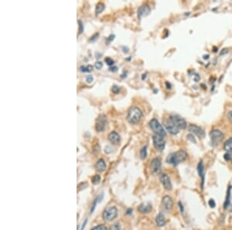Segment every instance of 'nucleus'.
Listing matches in <instances>:
<instances>
[{
  "instance_id": "obj_43",
  "label": "nucleus",
  "mask_w": 232,
  "mask_h": 230,
  "mask_svg": "<svg viewBox=\"0 0 232 230\" xmlns=\"http://www.w3.org/2000/svg\"><path fill=\"white\" fill-rule=\"evenodd\" d=\"M203 58H204V59H208L209 58V55H206H206H204V56H203Z\"/></svg>"
},
{
  "instance_id": "obj_44",
  "label": "nucleus",
  "mask_w": 232,
  "mask_h": 230,
  "mask_svg": "<svg viewBox=\"0 0 232 230\" xmlns=\"http://www.w3.org/2000/svg\"><path fill=\"white\" fill-rule=\"evenodd\" d=\"M230 161H231V164H232V159H231V160H230Z\"/></svg>"
},
{
  "instance_id": "obj_19",
  "label": "nucleus",
  "mask_w": 232,
  "mask_h": 230,
  "mask_svg": "<svg viewBox=\"0 0 232 230\" xmlns=\"http://www.w3.org/2000/svg\"><path fill=\"white\" fill-rule=\"evenodd\" d=\"M231 188H232V187L229 185L228 188H227V195H226V198H225L224 203V208H227L229 206H230V196H231V194H230V192H231Z\"/></svg>"
},
{
  "instance_id": "obj_23",
  "label": "nucleus",
  "mask_w": 232,
  "mask_h": 230,
  "mask_svg": "<svg viewBox=\"0 0 232 230\" xmlns=\"http://www.w3.org/2000/svg\"><path fill=\"white\" fill-rule=\"evenodd\" d=\"M80 71H82V72H92L93 71V66H80Z\"/></svg>"
},
{
  "instance_id": "obj_33",
  "label": "nucleus",
  "mask_w": 232,
  "mask_h": 230,
  "mask_svg": "<svg viewBox=\"0 0 232 230\" xmlns=\"http://www.w3.org/2000/svg\"><path fill=\"white\" fill-rule=\"evenodd\" d=\"M93 80H94V78L92 75H89L86 77V81L88 83H92V81H93Z\"/></svg>"
},
{
  "instance_id": "obj_28",
  "label": "nucleus",
  "mask_w": 232,
  "mask_h": 230,
  "mask_svg": "<svg viewBox=\"0 0 232 230\" xmlns=\"http://www.w3.org/2000/svg\"><path fill=\"white\" fill-rule=\"evenodd\" d=\"M186 137H187V140H190V142L194 143H197L195 137L194 136V135H193V134H191V133L188 134V135L186 136Z\"/></svg>"
},
{
  "instance_id": "obj_17",
  "label": "nucleus",
  "mask_w": 232,
  "mask_h": 230,
  "mask_svg": "<svg viewBox=\"0 0 232 230\" xmlns=\"http://www.w3.org/2000/svg\"><path fill=\"white\" fill-rule=\"evenodd\" d=\"M108 140L112 143V144L117 145L120 142V136L118 133L113 131L108 135Z\"/></svg>"
},
{
  "instance_id": "obj_16",
  "label": "nucleus",
  "mask_w": 232,
  "mask_h": 230,
  "mask_svg": "<svg viewBox=\"0 0 232 230\" xmlns=\"http://www.w3.org/2000/svg\"><path fill=\"white\" fill-rule=\"evenodd\" d=\"M152 204H150L149 202H144L142 203V204L138 207V210H139V212H141V213L148 214L152 211Z\"/></svg>"
},
{
  "instance_id": "obj_22",
  "label": "nucleus",
  "mask_w": 232,
  "mask_h": 230,
  "mask_svg": "<svg viewBox=\"0 0 232 230\" xmlns=\"http://www.w3.org/2000/svg\"><path fill=\"white\" fill-rule=\"evenodd\" d=\"M147 148L148 146H145L144 147L142 148V150H140V157L142 160H145L147 157Z\"/></svg>"
},
{
  "instance_id": "obj_34",
  "label": "nucleus",
  "mask_w": 232,
  "mask_h": 230,
  "mask_svg": "<svg viewBox=\"0 0 232 230\" xmlns=\"http://www.w3.org/2000/svg\"><path fill=\"white\" fill-rule=\"evenodd\" d=\"M208 204H209V205H210V208H214L216 205V203H215V201H214V199H210V201H208Z\"/></svg>"
},
{
  "instance_id": "obj_29",
  "label": "nucleus",
  "mask_w": 232,
  "mask_h": 230,
  "mask_svg": "<svg viewBox=\"0 0 232 230\" xmlns=\"http://www.w3.org/2000/svg\"><path fill=\"white\" fill-rule=\"evenodd\" d=\"M104 60H105V62H106V64H108V66L113 65L114 63H115V61H114L112 58H110V57H106V58L104 59Z\"/></svg>"
},
{
  "instance_id": "obj_41",
  "label": "nucleus",
  "mask_w": 232,
  "mask_h": 230,
  "mask_svg": "<svg viewBox=\"0 0 232 230\" xmlns=\"http://www.w3.org/2000/svg\"><path fill=\"white\" fill-rule=\"evenodd\" d=\"M87 222H88V219H86V220H85V221H84V222L83 223V227H81V229H80V230H83V229H84V227H85V225H86Z\"/></svg>"
},
{
  "instance_id": "obj_2",
  "label": "nucleus",
  "mask_w": 232,
  "mask_h": 230,
  "mask_svg": "<svg viewBox=\"0 0 232 230\" xmlns=\"http://www.w3.org/2000/svg\"><path fill=\"white\" fill-rule=\"evenodd\" d=\"M143 116V112L138 107H131L128 109L127 114V119L128 122L132 124H136L140 121L141 118Z\"/></svg>"
},
{
  "instance_id": "obj_35",
  "label": "nucleus",
  "mask_w": 232,
  "mask_h": 230,
  "mask_svg": "<svg viewBox=\"0 0 232 230\" xmlns=\"http://www.w3.org/2000/svg\"><path fill=\"white\" fill-rule=\"evenodd\" d=\"M98 36H99L98 33H95V34L94 35V36H92V37H91V38H90L89 40H90V41H92H92H94V40H96L98 39Z\"/></svg>"
},
{
  "instance_id": "obj_5",
  "label": "nucleus",
  "mask_w": 232,
  "mask_h": 230,
  "mask_svg": "<svg viewBox=\"0 0 232 230\" xmlns=\"http://www.w3.org/2000/svg\"><path fill=\"white\" fill-rule=\"evenodd\" d=\"M170 122H172L173 125H175L179 130H184V129L186 128V126H187V125H186V120L178 115H175V114L171 115H170Z\"/></svg>"
},
{
  "instance_id": "obj_42",
  "label": "nucleus",
  "mask_w": 232,
  "mask_h": 230,
  "mask_svg": "<svg viewBox=\"0 0 232 230\" xmlns=\"http://www.w3.org/2000/svg\"><path fill=\"white\" fill-rule=\"evenodd\" d=\"M132 212V209H128V212H127V214H130Z\"/></svg>"
},
{
  "instance_id": "obj_1",
  "label": "nucleus",
  "mask_w": 232,
  "mask_h": 230,
  "mask_svg": "<svg viewBox=\"0 0 232 230\" xmlns=\"http://www.w3.org/2000/svg\"><path fill=\"white\" fill-rule=\"evenodd\" d=\"M187 158V153L185 150H180L175 153H170L166 158V162L173 165H178L180 163L186 161Z\"/></svg>"
},
{
  "instance_id": "obj_20",
  "label": "nucleus",
  "mask_w": 232,
  "mask_h": 230,
  "mask_svg": "<svg viewBox=\"0 0 232 230\" xmlns=\"http://www.w3.org/2000/svg\"><path fill=\"white\" fill-rule=\"evenodd\" d=\"M224 149L227 153H230L232 155V137H230L225 141L224 144Z\"/></svg>"
},
{
  "instance_id": "obj_24",
  "label": "nucleus",
  "mask_w": 232,
  "mask_h": 230,
  "mask_svg": "<svg viewBox=\"0 0 232 230\" xmlns=\"http://www.w3.org/2000/svg\"><path fill=\"white\" fill-rule=\"evenodd\" d=\"M104 9V5L101 2H99V3L97 4V6H96V14L98 15L99 13H101V12H103V10Z\"/></svg>"
},
{
  "instance_id": "obj_38",
  "label": "nucleus",
  "mask_w": 232,
  "mask_h": 230,
  "mask_svg": "<svg viewBox=\"0 0 232 230\" xmlns=\"http://www.w3.org/2000/svg\"><path fill=\"white\" fill-rule=\"evenodd\" d=\"M228 52V50L227 49H223L222 51H221V53H220V55H223V54H226Z\"/></svg>"
},
{
  "instance_id": "obj_36",
  "label": "nucleus",
  "mask_w": 232,
  "mask_h": 230,
  "mask_svg": "<svg viewBox=\"0 0 232 230\" xmlns=\"http://www.w3.org/2000/svg\"><path fill=\"white\" fill-rule=\"evenodd\" d=\"M227 119H229L230 122H232V110L229 112L228 114H227Z\"/></svg>"
},
{
  "instance_id": "obj_26",
  "label": "nucleus",
  "mask_w": 232,
  "mask_h": 230,
  "mask_svg": "<svg viewBox=\"0 0 232 230\" xmlns=\"http://www.w3.org/2000/svg\"><path fill=\"white\" fill-rule=\"evenodd\" d=\"M92 230H107V227L104 225H98L97 226L92 228Z\"/></svg>"
},
{
  "instance_id": "obj_18",
  "label": "nucleus",
  "mask_w": 232,
  "mask_h": 230,
  "mask_svg": "<svg viewBox=\"0 0 232 230\" xmlns=\"http://www.w3.org/2000/svg\"><path fill=\"white\" fill-rule=\"evenodd\" d=\"M155 222L157 224L158 226L162 227L164 226L166 223V220L165 219V216L163 213H159L158 216L155 218Z\"/></svg>"
},
{
  "instance_id": "obj_40",
  "label": "nucleus",
  "mask_w": 232,
  "mask_h": 230,
  "mask_svg": "<svg viewBox=\"0 0 232 230\" xmlns=\"http://www.w3.org/2000/svg\"><path fill=\"white\" fill-rule=\"evenodd\" d=\"M179 209H180V212H184V209H183V204H182V203H181L180 201H179Z\"/></svg>"
},
{
  "instance_id": "obj_25",
  "label": "nucleus",
  "mask_w": 232,
  "mask_h": 230,
  "mask_svg": "<svg viewBox=\"0 0 232 230\" xmlns=\"http://www.w3.org/2000/svg\"><path fill=\"white\" fill-rule=\"evenodd\" d=\"M92 183H93V185H98L99 184L101 181V177L99 175H95V177H92Z\"/></svg>"
},
{
  "instance_id": "obj_4",
  "label": "nucleus",
  "mask_w": 232,
  "mask_h": 230,
  "mask_svg": "<svg viewBox=\"0 0 232 230\" xmlns=\"http://www.w3.org/2000/svg\"><path fill=\"white\" fill-rule=\"evenodd\" d=\"M210 138L211 140V143L214 146H218L220 143L224 140V133L219 130H213L210 132Z\"/></svg>"
},
{
  "instance_id": "obj_14",
  "label": "nucleus",
  "mask_w": 232,
  "mask_h": 230,
  "mask_svg": "<svg viewBox=\"0 0 232 230\" xmlns=\"http://www.w3.org/2000/svg\"><path fill=\"white\" fill-rule=\"evenodd\" d=\"M197 171L200 177L201 178V187L203 188L204 186V181H205V170H204V165H203V161H200L197 165Z\"/></svg>"
},
{
  "instance_id": "obj_37",
  "label": "nucleus",
  "mask_w": 232,
  "mask_h": 230,
  "mask_svg": "<svg viewBox=\"0 0 232 230\" xmlns=\"http://www.w3.org/2000/svg\"><path fill=\"white\" fill-rule=\"evenodd\" d=\"M109 71H113V72H115V71H118V68H117V67H110Z\"/></svg>"
},
{
  "instance_id": "obj_10",
  "label": "nucleus",
  "mask_w": 232,
  "mask_h": 230,
  "mask_svg": "<svg viewBox=\"0 0 232 230\" xmlns=\"http://www.w3.org/2000/svg\"><path fill=\"white\" fill-rule=\"evenodd\" d=\"M159 180H160V182L162 183V185H163V186L164 187L166 190H172V183L170 181L169 176L166 173H161L160 177H159Z\"/></svg>"
},
{
  "instance_id": "obj_6",
  "label": "nucleus",
  "mask_w": 232,
  "mask_h": 230,
  "mask_svg": "<svg viewBox=\"0 0 232 230\" xmlns=\"http://www.w3.org/2000/svg\"><path fill=\"white\" fill-rule=\"evenodd\" d=\"M118 210L115 207L112 206L107 208L103 212V219L107 222L112 221L113 219L117 217Z\"/></svg>"
},
{
  "instance_id": "obj_12",
  "label": "nucleus",
  "mask_w": 232,
  "mask_h": 230,
  "mask_svg": "<svg viewBox=\"0 0 232 230\" xmlns=\"http://www.w3.org/2000/svg\"><path fill=\"white\" fill-rule=\"evenodd\" d=\"M151 12V8L149 5L147 4H145L143 6H140L138 9L137 13H138V17L139 19H142L143 17H146V16H148L149 14Z\"/></svg>"
},
{
  "instance_id": "obj_21",
  "label": "nucleus",
  "mask_w": 232,
  "mask_h": 230,
  "mask_svg": "<svg viewBox=\"0 0 232 230\" xmlns=\"http://www.w3.org/2000/svg\"><path fill=\"white\" fill-rule=\"evenodd\" d=\"M95 167H96V170L98 172H102L105 170L106 168V164L104 162V161L103 159H100L97 162L96 165H95Z\"/></svg>"
},
{
  "instance_id": "obj_31",
  "label": "nucleus",
  "mask_w": 232,
  "mask_h": 230,
  "mask_svg": "<svg viewBox=\"0 0 232 230\" xmlns=\"http://www.w3.org/2000/svg\"><path fill=\"white\" fill-rule=\"evenodd\" d=\"M119 91H120V87H119V86L114 85L113 87H112V91H113V93L117 94L119 93Z\"/></svg>"
},
{
  "instance_id": "obj_32",
  "label": "nucleus",
  "mask_w": 232,
  "mask_h": 230,
  "mask_svg": "<svg viewBox=\"0 0 232 230\" xmlns=\"http://www.w3.org/2000/svg\"><path fill=\"white\" fill-rule=\"evenodd\" d=\"M95 67L96 68H97V69L99 70V69H101V68L103 67V64L101 62V61H98V62L95 63Z\"/></svg>"
},
{
  "instance_id": "obj_27",
  "label": "nucleus",
  "mask_w": 232,
  "mask_h": 230,
  "mask_svg": "<svg viewBox=\"0 0 232 230\" xmlns=\"http://www.w3.org/2000/svg\"><path fill=\"white\" fill-rule=\"evenodd\" d=\"M78 25H79V29H78V34L83 33L84 31V25H83V23L81 20H78Z\"/></svg>"
},
{
  "instance_id": "obj_39",
  "label": "nucleus",
  "mask_w": 232,
  "mask_h": 230,
  "mask_svg": "<svg viewBox=\"0 0 232 230\" xmlns=\"http://www.w3.org/2000/svg\"><path fill=\"white\" fill-rule=\"evenodd\" d=\"M114 37H115V35H111V36H109V37L107 38V40H108V42H110V41H112V40H114Z\"/></svg>"
},
{
  "instance_id": "obj_3",
  "label": "nucleus",
  "mask_w": 232,
  "mask_h": 230,
  "mask_svg": "<svg viewBox=\"0 0 232 230\" xmlns=\"http://www.w3.org/2000/svg\"><path fill=\"white\" fill-rule=\"evenodd\" d=\"M149 126L151 128V130L155 133L156 135L162 136H166V133L165 131L164 128L163 126L159 122V121L156 119H152V120L149 122Z\"/></svg>"
},
{
  "instance_id": "obj_15",
  "label": "nucleus",
  "mask_w": 232,
  "mask_h": 230,
  "mask_svg": "<svg viewBox=\"0 0 232 230\" xmlns=\"http://www.w3.org/2000/svg\"><path fill=\"white\" fill-rule=\"evenodd\" d=\"M163 124H164L165 128L166 129V130H167L170 134H172V135H176V134H178L179 130L175 125L173 124L170 121V122L165 121V122H163Z\"/></svg>"
},
{
  "instance_id": "obj_13",
  "label": "nucleus",
  "mask_w": 232,
  "mask_h": 230,
  "mask_svg": "<svg viewBox=\"0 0 232 230\" xmlns=\"http://www.w3.org/2000/svg\"><path fill=\"white\" fill-rule=\"evenodd\" d=\"M162 203H163V208L166 211H170L172 209L173 205V201L172 198L170 197L169 195H165L163 198Z\"/></svg>"
},
{
  "instance_id": "obj_11",
  "label": "nucleus",
  "mask_w": 232,
  "mask_h": 230,
  "mask_svg": "<svg viewBox=\"0 0 232 230\" xmlns=\"http://www.w3.org/2000/svg\"><path fill=\"white\" fill-rule=\"evenodd\" d=\"M188 130L190 133H192L196 134L197 136H198L200 138H203L205 136V133L203 131V130H202L200 127H199L198 126H196V125L191 124L188 126Z\"/></svg>"
},
{
  "instance_id": "obj_8",
  "label": "nucleus",
  "mask_w": 232,
  "mask_h": 230,
  "mask_svg": "<svg viewBox=\"0 0 232 230\" xmlns=\"http://www.w3.org/2000/svg\"><path fill=\"white\" fill-rule=\"evenodd\" d=\"M108 124L106 116L104 115H100L98 117L95 124V130L98 132H103Z\"/></svg>"
},
{
  "instance_id": "obj_30",
  "label": "nucleus",
  "mask_w": 232,
  "mask_h": 230,
  "mask_svg": "<svg viewBox=\"0 0 232 230\" xmlns=\"http://www.w3.org/2000/svg\"><path fill=\"white\" fill-rule=\"evenodd\" d=\"M120 229H121L120 225L118 224V223H116V224L112 225V226L110 227V228H109V230H120Z\"/></svg>"
},
{
  "instance_id": "obj_7",
  "label": "nucleus",
  "mask_w": 232,
  "mask_h": 230,
  "mask_svg": "<svg viewBox=\"0 0 232 230\" xmlns=\"http://www.w3.org/2000/svg\"><path fill=\"white\" fill-rule=\"evenodd\" d=\"M152 141L155 148L159 151H163L164 150L165 146H166V141L164 140V137L159 135H155L152 137Z\"/></svg>"
},
{
  "instance_id": "obj_9",
  "label": "nucleus",
  "mask_w": 232,
  "mask_h": 230,
  "mask_svg": "<svg viewBox=\"0 0 232 230\" xmlns=\"http://www.w3.org/2000/svg\"><path fill=\"white\" fill-rule=\"evenodd\" d=\"M162 167V160L160 157H155L151 162L150 169L153 173H158L160 172Z\"/></svg>"
}]
</instances>
